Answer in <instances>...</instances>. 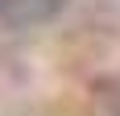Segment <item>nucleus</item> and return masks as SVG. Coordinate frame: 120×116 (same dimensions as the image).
Instances as JSON below:
<instances>
[{
    "label": "nucleus",
    "instance_id": "1",
    "mask_svg": "<svg viewBox=\"0 0 120 116\" xmlns=\"http://www.w3.org/2000/svg\"><path fill=\"white\" fill-rule=\"evenodd\" d=\"M62 12V0H0V25L4 29H33Z\"/></svg>",
    "mask_w": 120,
    "mask_h": 116
},
{
    "label": "nucleus",
    "instance_id": "2",
    "mask_svg": "<svg viewBox=\"0 0 120 116\" xmlns=\"http://www.w3.org/2000/svg\"><path fill=\"white\" fill-rule=\"evenodd\" d=\"M99 91H104V104H108V112H112V116H120V79L104 83Z\"/></svg>",
    "mask_w": 120,
    "mask_h": 116
}]
</instances>
